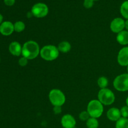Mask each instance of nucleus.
I'll return each mask as SVG.
<instances>
[{
	"instance_id": "nucleus-29",
	"label": "nucleus",
	"mask_w": 128,
	"mask_h": 128,
	"mask_svg": "<svg viewBox=\"0 0 128 128\" xmlns=\"http://www.w3.org/2000/svg\"><path fill=\"white\" fill-rule=\"evenodd\" d=\"M126 106H128V97L127 98V99H126Z\"/></svg>"
},
{
	"instance_id": "nucleus-16",
	"label": "nucleus",
	"mask_w": 128,
	"mask_h": 128,
	"mask_svg": "<svg viewBox=\"0 0 128 128\" xmlns=\"http://www.w3.org/2000/svg\"><path fill=\"white\" fill-rule=\"evenodd\" d=\"M86 126L88 128H98L99 122L96 118L91 117L86 121Z\"/></svg>"
},
{
	"instance_id": "nucleus-18",
	"label": "nucleus",
	"mask_w": 128,
	"mask_h": 128,
	"mask_svg": "<svg viewBox=\"0 0 128 128\" xmlns=\"http://www.w3.org/2000/svg\"><path fill=\"white\" fill-rule=\"evenodd\" d=\"M120 11H121L122 16L126 20H128V0L124 1L121 4Z\"/></svg>"
},
{
	"instance_id": "nucleus-8",
	"label": "nucleus",
	"mask_w": 128,
	"mask_h": 128,
	"mask_svg": "<svg viewBox=\"0 0 128 128\" xmlns=\"http://www.w3.org/2000/svg\"><path fill=\"white\" fill-rule=\"evenodd\" d=\"M125 28V21L121 18H116L114 19L110 24V29L114 33L121 32Z\"/></svg>"
},
{
	"instance_id": "nucleus-27",
	"label": "nucleus",
	"mask_w": 128,
	"mask_h": 128,
	"mask_svg": "<svg viewBox=\"0 0 128 128\" xmlns=\"http://www.w3.org/2000/svg\"><path fill=\"white\" fill-rule=\"evenodd\" d=\"M125 28H126V31H128V20L125 21Z\"/></svg>"
},
{
	"instance_id": "nucleus-6",
	"label": "nucleus",
	"mask_w": 128,
	"mask_h": 128,
	"mask_svg": "<svg viewBox=\"0 0 128 128\" xmlns=\"http://www.w3.org/2000/svg\"><path fill=\"white\" fill-rule=\"evenodd\" d=\"M113 86L117 91L125 92L128 91V74L124 73L118 76L113 81Z\"/></svg>"
},
{
	"instance_id": "nucleus-26",
	"label": "nucleus",
	"mask_w": 128,
	"mask_h": 128,
	"mask_svg": "<svg viewBox=\"0 0 128 128\" xmlns=\"http://www.w3.org/2000/svg\"><path fill=\"white\" fill-rule=\"evenodd\" d=\"M54 112L55 114H59L61 112V106H54Z\"/></svg>"
},
{
	"instance_id": "nucleus-30",
	"label": "nucleus",
	"mask_w": 128,
	"mask_h": 128,
	"mask_svg": "<svg viewBox=\"0 0 128 128\" xmlns=\"http://www.w3.org/2000/svg\"><path fill=\"white\" fill-rule=\"evenodd\" d=\"M127 71H128V66H127Z\"/></svg>"
},
{
	"instance_id": "nucleus-1",
	"label": "nucleus",
	"mask_w": 128,
	"mask_h": 128,
	"mask_svg": "<svg viewBox=\"0 0 128 128\" xmlns=\"http://www.w3.org/2000/svg\"><path fill=\"white\" fill-rule=\"evenodd\" d=\"M38 44L34 41H28L22 47V55L28 60H33L40 54Z\"/></svg>"
},
{
	"instance_id": "nucleus-19",
	"label": "nucleus",
	"mask_w": 128,
	"mask_h": 128,
	"mask_svg": "<svg viewBox=\"0 0 128 128\" xmlns=\"http://www.w3.org/2000/svg\"><path fill=\"white\" fill-rule=\"evenodd\" d=\"M14 31L17 32H21L24 30L25 24L22 21H17L14 24Z\"/></svg>"
},
{
	"instance_id": "nucleus-28",
	"label": "nucleus",
	"mask_w": 128,
	"mask_h": 128,
	"mask_svg": "<svg viewBox=\"0 0 128 128\" xmlns=\"http://www.w3.org/2000/svg\"><path fill=\"white\" fill-rule=\"evenodd\" d=\"M2 20H3V16H2V14H0V25H1V23L2 22Z\"/></svg>"
},
{
	"instance_id": "nucleus-7",
	"label": "nucleus",
	"mask_w": 128,
	"mask_h": 128,
	"mask_svg": "<svg viewBox=\"0 0 128 128\" xmlns=\"http://www.w3.org/2000/svg\"><path fill=\"white\" fill-rule=\"evenodd\" d=\"M48 11L47 5L41 2L35 4L31 9V13L32 16L39 18L45 17L48 13Z\"/></svg>"
},
{
	"instance_id": "nucleus-9",
	"label": "nucleus",
	"mask_w": 128,
	"mask_h": 128,
	"mask_svg": "<svg viewBox=\"0 0 128 128\" xmlns=\"http://www.w3.org/2000/svg\"><path fill=\"white\" fill-rule=\"evenodd\" d=\"M118 62L121 66H128V47H124L119 51L117 58Z\"/></svg>"
},
{
	"instance_id": "nucleus-10",
	"label": "nucleus",
	"mask_w": 128,
	"mask_h": 128,
	"mask_svg": "<svg viewBox=\"0 0 128 128\" xmlns=\"http://www.w3.org/2000/svg\"><path fill=\"white\" fill-rule=\"evenodd\" d=\"M14 31V24L10 21H4L0 25V33L3 36H10Z\"/></svg>"
},
{
	"instance_id": "nucleus-11",
	"label": "nucleus",
	"mask_w": 128,
	"mask_h": 128,
	"mask_svg": "<svg viewBox=\"0 0 128 128\" xmlns=\"http://www.w3.org/2000/svg\"><path fill=\"white\" fill-rule=\"evenodd\" d=\"M76 121L71 114H66L61 118V124L64 128H74L76 126Z\"/></svg>"
},
{
	"instance_id": "nucleus-32",
	"label": "nucleus",
	"mask_w": 128,
	"mask_h": 128,
	"mask_svg": "<svg viewBox=\"0 0 128 128\" xmlns=\"http://www.w3.org/2000/svg\"><path fill=\"white\" fill-rule=\"evenodd\" d=\"M76 128V127H75V128Z\"/></svg>"
},
{
	"instance_id": "nucleus-4",
	"label": "nucleus",
	"mask_w": 128,
	"mask_h": 128,
	"mask_svg": "<svg viewBox=\"0 0 128 128\" xmlns=\"http://www.w3.org/2000/svg\"><path fill=\"white\" fill-rule=\"evenodd\" d=\"M49 99L54 106H62L66 101V97L63 92L58 89H53L49 94Z\"/></svg>"
},
{
	"instance_id": "nucleus-3",
	"label": "nucleus",
	"mask_w": 128,
	"mask_h": 128,
	"mask_svg": "<svg viewBox=\"0 0 128 128\" xmlns=\"http://www.w3.org/2000/svg\"><path fill=\"white\" fill-rule=\"evenodd\" d=\"M87 111L90 114V117L98 118L103 113V104L99 100H91L88 104Z\"/></svg>"
},
{
	"instance_id": "nucleus-31",
	"label": "nucleus",
	"mask_w": 128,
	"mask_h": 128,
	"mask_svg": "<svg viewBox=\"0 0 128 128\" xmlns=\"http://www.w3.org/2000/svg\"><path fill=\"white\" fill-rule=\"evenodd\" d=\"M93 1H98V0H93Z\"/></svg>"
},
{
	"instance_id": "nucleus-2",
	"label": "nucleus",
	"mask_w": 128,
	"mask_h": 128,
	"mask_svg": "<svg viewBox=\"0 0 128 128\" xmlns=\"http://www.w3.org/2000/svg\"><path fill=\"white\" fill-rule=\"evenodd\" d=\"M60 51L58 47L53 45H46L40 50V56L43 60L48 61H52L58 58Z\"/></svg>"
},
{
	"instance_id": "nucleus-17",
	"label": "nucleus",
	"mask_w": 128,
	"mask_h": 128,
	"mask_svg": "<svg viewBox=\"0 0 128 128\" xmlns=\"http://www.w3.org/2000/svg\"><path fill=\"white\" fill-rule=\"evenodd\" d=\"M116 128H128V119L121 117L116 121Z\"/></svg>"
},
{
	"instance_id": "nucleus-21",
	"label": "nucleus",
	"mask_w": 128,
	"mask_h": 128,
	"mask_svg": "<svg viewBox=\"0 0 128 128\" xmlns=\"http://www.w3.org/2000/svg\"><path fill=\"white\" fill-rule=\"evenodd\" d=\"M79 118L82 121H87L90 118V115L87 111H84L80 114Z\"/></svg>"
},
{
	"instance_id": "nucleus-22",
	"label": "nucleus",
	"mask_w": 128,
	"mask_h": 128,
	"mask_svg": "<svg viewBox=\"0 0 128 128\" xmlns=\"http://www.w3.org/2000/svg\"><path fill=\"white\" fill-rule=\"evenodd\" d=\"M121 111V114L122 118H128V106H125L121 108L120 110Z\"/></svg>"
},
{
	"instance_id": "nucleus-13",
	"label": "nucleus",
	"mask_w": 128,
	"mask_h": 128,
	"mask_svg": "<svg viewBox=\"0 0 128 128\" xmlns=\"http://www.w3.org/2000/svg\"><path fill=\"white\" fill-rule=\"evenodd\" d=\"M9 51L10 53L14 56H20L22 54V47L20 43L17 41L11 42L9 46Z\"/></svg>"
},
{
	"instance_id": "nucleus-23",
	"label": "nucleus",
	"mask_w": 128,
	"mask_h": 128,
	"mask_svg": "<svg viewBox=\"0 0 128 128\" xmlns=\"http://www.w3.org/2000/svg\"><path fill=\"white\" fill-rule=\"evenodd\" d=\"M18 63L20 64V66L24 67V66H26L28 64V60L26 58L22 56V57H21L19 60Z\"/></svg>"
},
{
	"instance_id": "nucleus-15",
	"label": "nucleus",
	"mask_w": 128,
	"mask_h": 128,
	"mask_svg": "<svg viewBox=\"0 0 128 128\" xmlns=\"http://www.w3.org/2000/svg\"><path fill=\"white\" fill-rule=\"evenodd\" d=\"M71 46L70 43L68 41H62L60 42L58 46L59 51L63 53H66L71 50Z\"/></svg>"
},
{
	"instance_id": "nucleus-14",
	"label": "nucleus",
	"mask_w": 128,
	"mask_h": 128,
	"mask_svg": "<svg viewBox=\"0 0 128 128\" xmlns=\"http://www.w3.org/2000/svg\"><path fill=\"white\" fill-rule=\"evenodd\" d=\"M116 40L121 45L128 44V31L123 30L121 32H119L116 36Z\"/></svg>"
},
{
	"instance_id": "nucleus-5",
	"label": "nucleus",
	"mask_w": 128,
	"mask_h": 128,
	"mask_svg": "<svg viewBox=\"0 0 128 128\" xmlns=\"http://www.w3.org/2000/svg\"><path fill=\"white\" fill-rule=\"evenodd\" d=\"M98 100L105 106L111 105L114 102L115 96L111 90L108 88L101 89L98 94Z\"/></svg>"
},
{
	"instance_id": "nucleus-12",
	"label": "nucleus",
	"mask_w": 128,
	"mask_h": 128,
	"mask_svg": "<svg viewBox=\"0 0 128 128\" xmlns=\"http://www.w3.org/2000/svg\"><path fill=\"white\" fill-rule=\"evenodd\" d=\"M107 118L108 120L112 121H117L121 118V111L117 108H111L108 111Z\"/></svg>"
},
{
	"instance_id": "nucleus-24",
	"label": "nucleus",
	"mask_w": 128,
	"mask_h": 128,
	"mask_svg": "<svg viewBox=\"0 0 128 128\" xmlns=\"http://www.w3.org/2000/svg\"><path fill=\"white\" fill-rule=\"evenodd\" d=\"M94 4V1L93 0H84V1L83 5L86 8L90 9L92 7Z\"/></svg>"
},
{
	"instance_id": "nucleus-25",
	"label": "nucleus",
	"mask_w": 128,
	"mask_h": 128,
	"mask_svg": "<svg viewBox=\"0 0 128 128\" xmlns=\"http://www.w3.org/2000/svg\"><path fill=\"white\" fill-rule=\"evenodd\" d=\"M5 4L7 6H12L14 4L15 0H4Z\"/></svg>"
},
{
	"instance_id": "nucleus-20",
	"label": "nucleus",
	"mask_w": 128,
	"mask_h": 128,
	"mask_svg": "<svg viewBox=\"0 0 128 128\" xmlns=\"http://www.w3.org/2000/svg\"><path fill=\"white\" fill-rule=\"evenodd\" d=\"M98 86L101 89L106 88L108 84V80L104 76L100 77L98 80Z\"/></svg>"
}]
</instances>
